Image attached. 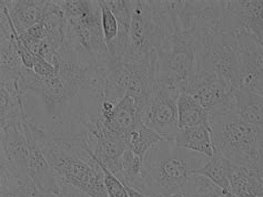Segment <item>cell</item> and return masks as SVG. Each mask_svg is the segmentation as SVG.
<instances>
[{"instance_id": "obj_26", "label": "cell", "mask_w": 263, "mask_h": 197, "mask_svg": "<svg viewBox=\"0 0 263 197\" xmlns=\"http://www.w3.org/2000/svg\"><path fill=\"white\" fill-rule=\"evenodd\" d=\"M61 186H62V191L60 194H43V193H38L34 195L33 197H88L82 192H80L79 189L76 187L67 184V183L61 182Z\"/></svg>"}, {"instance_id": "obj_11", "label": "cell", "mask_w": 263, "mask_h": 197, "mask_svg": "<svg viewBox=\"0 0 263 197\" xmlns=\"http://www.w3.org/2000/svg\"><path fill=\"white\" fill-rule=\"evenodd\" d=\"M2 128L24 124L27 119L18 81H2Z\"/></svg>"}, {"instance_id": "obj_5", "label": "cell", "mask_w": 263, "mask_h": 197, "mask_svg": "<svg viewBox=\"0 0 263 197\" xmlns=\"http://www.w3.org/2000/svg\"><path fill=\"white\" fill-rule=\"evenodd\" d=\"M202 70L217 73L234 89H241L243 59L235 33H204Z\"/></svg>"}, {"instance_id": "obj_3", "label": "cell", "mask_w": 263, "mask_h": 197, "mask_svg": "<svg viewBox=\"0 0 263 197\" xmlns=\"http://www.w3.org/2000/svg\"><path fill=\"white\" fill-rule=\"evenodd\" d=\"M65 20V40L59 50L60 60L107 67L110 56L103 37L98 0L90 2L87 11L82 16Z\"/></svg>"}, {"instance_id": "obj_25", "label": "cell", "mask_w": 263, "mask_h": 197, "mask_svg": "<svg viewBox=\"0 0 263 197\" xmlns=\"http://www.w3.org/2000/svg\"><path fill=\"white\" fill-rule=\"evenodd\" d=\"M32 71L41 78H50L53 74H56L57 68L53 67L49 62H47L45 59L37 56L36 62H34V65L32 68Z\"/></svg>"}, {"instance_id": "obj_19", "label": "cell", "mask_w": 263, "mask_h": 197, "mask_svg": "<svg viewBox=\"0 0 263 197\" xmlns=\"http://www.w3.org/2000/svg\"><path fill=\"white\" fill-rule=\"evenodd\" d=\"M120 181L123 184L140 191L144 175H146L144 160L141 159L139 155L135 154L131 149L127 148L120 158Z\"/></svg>"}, {"instance_id": "obj_16", "label": "cell", "mask_w": 263, "mask_h": 197, "mask_svg": "<svg viewBox=\"0 0 263 197\" xmlns=\"http://www.w3.org/2000/svg\"><path fill=\"white\" fill-rule=\"evenodd\" d=\"M175 144L181 148L199 153L211 158L216 153V148L212 143L211 128L205 126L186 127L179 130Z\"/></svg>"}, {"instance_id": "obj_10", "label": "cell", "mask_w": 263, "mask_h": 197, "mask_svg": "<svg viewBox=\"0 0 263 197\" xmlns=\"http://www.w3.org/2000/svg\"><path fill=\"white\" fill-rule=\"evenodd\" d=\"M25 135L30 148L29 175L34 186L43 194H60L62 191L61 181L56 172L34 141L26 133Z\"/></svg>"}, {"instance_id": "obj_6", "label": "cell", "mask_w": 263, "mask_h": 197, "mask_svg": "<svg viewBox=\"0 0 263 197\" xmlns=\"http://www.w3.org/2000/svg\"><path fill=\"white\" fill-rule=\"evenodd\" d=\"M180 94L156 80L142 123L157 132L163 140L175 142L179 132L177 101Z\"/></svg>"}, {"instance_id": "obj_28", "label": "cell", "mask_w": 263, "mask_h": 197, "mask_svg": "<svg viewBox=\"0 0 263 197\" xmlns=\"http://www.w3.org/2000/svg\"><path fill=\"white\" fill-rule=\"evenodd\" d=\"M124 186H126V185H124ZM126 188H127L128 194H129L130 197H150V196H148V195H146L144 193H142V192H140V191H138V189H135V188H133V187L126 186Z\"/></svg>"}, {"instance_id": "obj_18", "label": "cell", "mask_w": 263, "mask_h": 197, "mask_svg": "<svg viewBox=\"0 0 263 197\" xmlns=\"http://www.w3.org/2000/svg\"><path fill=\"white\" fill-rule=\"evenodd\" d=\"M235 110L249 125L255 128L263 127V94L245 89L237 90Z\"/></svg>"}, {"instance_id": "obj_20", "label": "cell", "mask_w": 263, "mask_h": 197, "mask_svg": "<svg viewBox=\"0 0 263 197\" xmlns=\"http://www.w3.org/2000/svg\"><path fill=\"white\" fill-rule=\"evenodd\" d=\"M229 166L230 161L222 154L216 152L208 159L202 167L192 171L191 175H202L221 188L229 189Z\"/></svg>"}, {"instance_id": "obj_2", "label": "cell", "mask_w": 263, "mask_h": 197, "mask_svg": "<svg viewBox=\"0 0 263 197\" xmlns=\"http://www.w3.org/2000/svg\"><path fill=\"white\" fill-rule=\"evenodd\" d=\"M156 64V80L178 93L202 70L203 35L196 29H184L179 21L161 50Z\"/></svg>"}, {"instance_id": "obj_24", "label": "cell", "mask_w": 263, "mask_h": 197, "mask_svg": "<svg viewBox=\"0 0 263 197\" xmlns=\"http://www.w3.org/2000/svg\"><path fill=\"white\" fill-rule=\"evenodd\" d=\"M100 166L103 171V175H105V185L109 197H130L123 183L119 179H117L105 166Z\"/></svg>"}, {"instance_id": "obj_27", "label": "cell", "mask_w": 263, "mask_h": 197, "mask_svg": "<svg viewBox=\"0 0 263 197\" xmlns=\"http://www.w3.org/2000/svg\"><path fill=\"white\" fill-rule=\"evenodd\" d=\"M257 152L259 166L263 172V127L257 128Z\"/></svg>"}, {"instance_id": "obj_7", "label": "cell", "mask_w": 263, "mask_h": 197, "mask_svg": "<svg viewBox=\"0 0 263 197\" xmlns=\"http://www.w3.org/2000/svg\"><path fill=\"white\" fill-rule=\"evenodd\" d=\"M184 92L195 98L209 113L235 108L237 89L212 71L198 72L186 85Z\"/></svg>"}, {"instance_id": "obj_12", "label": "cell", "mask_w": 263, "mask_h": 197, "mask_svg": "<svg viewBox=\"0 0 263 197\" xmlns=\"http://www.w3.org/2000/svg\"><path fill=\"white\" fill-rule=\"evenodd\" d=\"M101 121L110 131H112L126 141L131 132L142 123L135 100L128 96L124 97L115 106L112 113L107 119Z\"/></svg>"}, {"instance_id": "obj_4", "label": "cell", "mask_w": 263, "mask_h": 197, "mask_svg": "<svg viewBox=\"0 0 263 197\" xmlns=\"http://www.w3.org/2000/svg\"><path fill=\"white\" fill-rule=\"evenodd\" d=\"M209 115L216 152L234 164L261 171L257 152V128L242 120L235 108L218 110Z\"/></svg>"}, {"instance_id": "obj_9", "label": "cell", "mask_w": 263, "mask_h": 197, "mask_svg": "<svg viewBox=\"0 0 263 197\" xmlns=\"http://www.w3.org/2000/svg\"><path fill=\"white\" fill-rule=\"evenodd\" d=\"M158 53L141 62H126L130 71V82L127 96L136 102L138 113L142 119L147 112L151 94L156 83V64Z\"/></svg>"}, {"instance_id": "obj_29", "label": "cell", "mask_w": 263, "mask_h": 197, "mask_svg": "<svg viewBox=\"0 0 263 197\" xmlns=\"http://www.w3.org/2000/svg\"><path fill=\"white\" fill-rule=\"evenodd\" d=\"M167 197H186L185 195H183L182 193H176V194H172V195H169Z\"/></svg>"}, {"instance_id": "obj_8", "label": "cell", "mask_w": 263, "mask_h": 197, "mask_svg": "<svg viewBox=\"0 0 263 197\" xmlns=\"http://www.w3.org/2000/svg\"><path fill=\"white\" fill-rule=\"evenodd\" d=\"M237 38L243 59L241 89L263 94V42L248 31L237 33Z\"/></svg>"}, {"instance_id": "obj_15", "label": "cell", "mask_w": 263, "mask_h": 197, "mask_svg": "<svg viewBox=\"0 0 263 197\" xmlns=\"http://www.w3.org/2000/svg\"><path fill=\"white\" fill-rule=\"evenodd\" d=\"M103 81V101L117 105L127 96L130 82V71L127 63L122 61L109 62Z\"/></svg>"}, {"instance_id": "obj_1", "label": "cell", "mask_w": 263, "mask_h": 197, "mask_svg": "<svg viewBox=\"0 0 263 197\" xmlns=\"http://www.w3.org/2000/svg\"><path fill=\"white\" fill-rule=\"evenodd\" d=\"M206 156L181 148L162 140L144 158L146 175L140 192L150 197H167L182 193L192 171L202 167Z\"/></svg>"}, {"instance_id": "obj_23", "label": "cell", "mask_w": 263, "mask_h": 197, "mask_svg": "<svg viewBox=\"0 0 263 197\" xmlns=\"http://www.w3.org/2000/svg\"><path fill=\"white\" fill-rule=\"evenodd\" d=\"M98 2L101 9V23H102L103 37H105V41L108 46L118 37V33H119V26H118V21L112 11L110 10L105 4H103V0H98Z\"/></svg>"}, {"instance_id": "obj_22", "label": "cell", "mask_w": 263, "mask_h": 197, "mask_svg": "<svg viewBox=\"0 0 263 197\" xmlns=\"http://www.w3.org/2000/svg\"><path fill=\"white\" fill-rule=\"evenodd\" d=\"M163 139L150 127L140 123L127 139L128 148L144 160L150 149Z\"/></svg>"}, {"instance_id": "obj_21", "label": "cell", "mask_w": 263, "mask_h": 197, "mask_svg": "<svg viewBox=\"0 0 263 197\" xmlns=\"http://www.w3.org/2000/svg\"><path fill=\"white\" fill-rule=\"evenodd\" d=\"M182 194L186 197H237L229 189L221 188L204 176L197 174L189 176Z\"/></svg>"}, {"instance_id": "obj_17", "label": "cell", "mask_w": 263, "mask_h": 197, "mask_svg": "<svg viewBox=\"0 0 263 197\" xmlns=\"http://www.w3.org/2000/svg\"><path fill=\"white\" fill-rule=\"evenodd\" d=\"M179 130L186 127L205 126L210 128V115L199 102L189 93L182 92L178 101Z\"/></svg>"}, {"instance_id": "obj_14", "label": "cell", "mask_w": 263, "mask_h": 197, "mask_svg": "<svg viewBox=\"0 0 263 197\" xmlns=\"http://www.w3.org/2000/svg\"><path fill=\"white\" fill-rule=\"evenodd\" d=\"M46 4L47 0L5 2V5L8 8L11 21L19 35L43 20Z\"/></svg>"}, {"instance_id": "obj_30", "label": "cell", "mask_w": 263, "mask_h": 197, "mask_svg": "<svg viewBox=\"0 0 263 197\" xmlns=\"http://www.w3.org/2000/svg\"><path fill=\"white\" fill-rule=\"evenodd\" d=\"M254 197H263V195H259V196H254Z\"/></svg>"}, {"instance_id": "obj_13", "label": "cell", "mask_w": 263, "mask_h": 197, "mask_svg": "<svg viewBox=\"0 0 263 197\" xmlns=\"http://www.w3.org/2000/svg\"><path fill=\"white\" fill-rule=\"evenodd\" d=\"M229 191L237 197L263 195V172L230 162Z\"/></svg>"}]
</instances>
